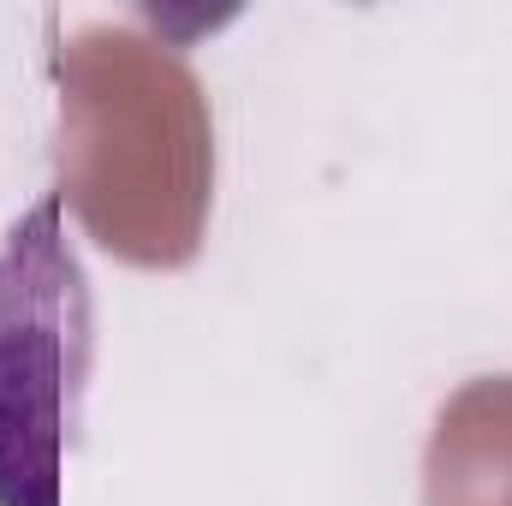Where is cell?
Masks as SVG:
<instances>
[{
  "mask_svg": "<svg viewBox=\"0 0 512 506\" xmlns=\"http://www.w3.org/2000/svg\"><path fill=\"white\" fill-rule=\"evenodd\" d=\"M66 191L90 233L131 262H185L197 245L209 126L179 60L126 30L78 36L66 60Z\"/></svg>",
  "mask_w": 512,
  "mask_h": 506,
  "instance_id": "1",
  "label": "cell"
},
{
  "mask_svg": "<svg viewBox=\"0 0 512 506\" xmlns=\"http://www.w3.org/2000/svg\"><path fill=\"white\" fill-rule=\"evenodd\" d=\"M90 376V280L48 191L0 239V506H60L66 441Z\"/></svg>",
  "mask_w": 512,
  "mask_h": 506,
  "instance_id": "2",
  "label": "cell"
},
{
  "mask_svg": "<svg viewBox=\"0 0 512 506\" xmlns=\"http://www.w3.org/2000/svg\"><path fill=\"white\" fill-rule=\"evenodd\" d=\"M429 506H512V376L471 381L435 423Z\"/></svg>",
  "mask_w": 512,
  "mask_h": 506,
  "instance_id": "3",
  "label": "cell"
}]
</instances>
